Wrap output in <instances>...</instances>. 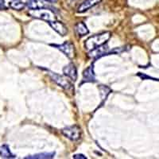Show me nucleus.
Here are the masks:
<instances>
[{
  "label": "nucleus",
  "instance_id": "obj_13",
  "mask_svg": "<svg viewBox=\"0 0 159 159\" xmlns=\"http://www.w3.org/2000/svg\"><path fill=\"white\" fill-rule=\"evenodd\" d=\"M0 156L2 158H15V156L10 150L7 145H2L0 147Z\"/></svg>",
  "mask_w": 159,
  "mask_h": 159
},
{
  "label": "nucleus",
  "instance_id": "obj_5",
  "mask_svg": "<svg viewBox=\"0 0 159 159\" xmlns=\"http://www.w3.org/2000/svg\"><path fill=\"white\" fill-rule=\"evenodd\" d=\"M52 46L55 47L56 49H59L61 52H62L65 56L67 57L73 58L76 54V50H75V47L73 44L71 43V42H66L65 43L61 44V45H51Z\"/></svg>",
  "mask_w": 159,
  "mask_h": 159
},
{
  "label": "nucleus",
  "instance_id": "obj_11",
  "mask_svg": "<svg viewBox=\"0 0 159 159\" xmlns=\"http://www.w3.org/2000/svg\"><path fill=\"white\" fill-rule=\"evenodd\" d=\"M96 76H95L94 68L93 65H91L85 69L83 72V82H95Z\"/></svg>",
  "mask_w": 159,
  "mask_h": 159
},
{
  "label": "nucleus",
  "instance_id": "obj_2",
  "mask_svg": "<svg viewBox=\"0 0 159 159\" xmlns=\"http://www.w3.org/2000/svg\"><path fill=\"white\" fill-rule=\"evenodd\" d=\"M29 15L32 18L43 20L49 22L55 20V15L50 9L48 8H40V9H30Z\"/></svg>",
  "mask_w": 159,
  "mask_h": 159
},
{
  "label": "nucleus",
  "instance_id": "obj_15",
  "mask_svg": "<svg viewBox=\"0 0 159 159\" xmlns=\"http://www.w3.org/2000/svg\"><path fill=\"white\" fill-rule=\"evenodd\" d=\"M9 6L12 9L21 11L25 7V2H24L22 0H12V2L9 3Z\"/></svg>",
  "mask_w": 159,
  "mask_h": 159
},
{
  "label": "nucleus",
  "instance_id": "obj_8",
  "mask_svg": "<svg viewBox=\"0 0 159 159\" xmlns=\"http://www.w3.org/2000/svg\"><path fill=\"white\" fill-rule=\"evenodd\" d=\"M102 2V0H85L77 8L78 13H84Z\"/></svg>",
  "mask_w": 159,
  "mask_h": 159
},
{
  "label": "nucleus",
  "instance_id": "obj_4",
  "mask_svg": "<svg viewBox=\"0 0 159 159\" xmlns=\"http://www.w3.org/2000/svg\"><path fill=\"white\" fill-rule=\"evenodd\" d=\"M61 133L65 138L72 142L78 141L81 138L82 131L81 129L77 125L69 126L61 130Z\"/></svg>",
  "mask_w": 159,
  "mask_h": 159
},
{
  "label": "nucleus",
  "instance_id": "obj_7",
  "mask_svg": "<svg viewBox=\"0 0 159 159\" xmlns=\"http://www.w3.org/2000/svg\"><path fill=\"white\" fill-rule=\"evenodd\" d=\"M64 75L69 77L72 81H76L77 79V70L75 65L72 63L69 64L66 66H65L63 69Z\"/></svg>",
  "mask_w": 159,
  "mask_h": 159
},
{
  "label": "nucleus",
  "instance_id": "obj_14",
  "mask_svg": "<svg viewBox=\"0 0 159 159\" xmlns=\"http://www.w3.org/2000/svg\"><path fill=\"white\" fill-rule=\"evenodd\" d=\"M55 152H51V153H41V154H37L32 156H28L25 157L26 159H49L54 157Z\"/></svg>",
  "mask_w": 159,
  "mask_h": 159
},
{
  "label": "nucleus",
  "instance_id": "obj_9",
  "mask_svg": "<svg viewBox=\"0 0 159 159\" xmlns=\"http://www.w3.org/2000/svg\"><path fill=\"white\" fill-rule=\"evenodd\" d=\"M49 3L50 2L45 0H29L27 6L30 9H40V8L49 9Z\"/></svg>",
  "mask_w": 159,
  "mask_h": 159
},
{
  "label": "nucleus",
  "instance_id": "obj_16",
  "mask_svg": "<svg viewBox=\"0 0 159 159\" xmlns=\"http://www.w3.org/2000/svg\"><path fill=\"white\" fill-rule=\"evenodd\" d=\"M73 158L74 159H85L87 158V157H85L84 154H75V155H73Z\"/></svg>",
  "mask_w": 159,
  "mask_h": 159
},
{
  "label": "nucleus",
  "instance_id": "obj_17",
  "mask_svg": "<svg viewBox=\"0 0 159 159\" xmlns=\"http://www.w3.org/2000/svg\"><path fill=\"white\" fill-rule=\"evenodd\" d=\"M138 76H139L140 77H142L143 80L151 79V80H158V79H155V78H152V77H150V76H145V75H142L141 73H139V74H138Z\"/></svg>",
  "mask_w": 159,
  "mask_h": 159
},
{
  "label": "nucleus",
  "instance_id": "obj_3",
  "mask_svg": "<svg viewBox=\"0 0 159 159\" xmlns=\"http://www.w3.org/2000/svg\"><path fill=\"white\" fill-rule=\"evenodd\" d=\"M48 72H49L48 74L49 75L51 79L55 83L57 84L60 87H61L62 89H65V91H68V92L74 91L73 84L70 81V79L69 77H67L66 76H61V75H59L57 73H55V72H50V71H48Z\"/></svg>",
  "mask_w": 159,
  "mask_h": 159
},
{
  "label": "nucleus",
  "instance_id": "obj_1",
  "mask_svg": "<svg viewBox=\"0 0 159 159\" xmlns=\"http://www.w3.org/2000/svg\"><path fill=\"white\" fill-rule=\"evenodd\" d=\"M111 32L107 31V32H103L101 34H99L90 37L85 42V49L89 51L93 50V49L106 44V42L111 38Z\"/></svg>",
  "mask_w": 159,
  "mask_h": 159
},
{
  "label": "nucleus",
  "instance_id": "obj_18",
  "mask_svg": "<svg viewBox=\"0 0 159 159\" xmlns=\"http://www.w3.org/2000/svg\"><path fill=\"white\" fill-rule=\"evenodd\" d=\"M4 9H6L5 2H4V0H0V11Z\"/></svg>",
  "mask_w": 159,
  "mask_h": 159
},
{
  "label": "nucleus",
  "instance_id": "obj_10",
  "mask_svg": "<svg viewBox=\"0 0 159 159\" xmlns=\"http://www.w3.org/2000/svg\"><path fill=\"white\" fill-rule=\"evenodd\" d=\"M107 48H108L107 45H105L104 44V45H101V46H99V47L96 48L93 50H91L89 52V56L92 58H99L105 56V55H107V51L108 49Z\"/></svg>",
  "mask_w": 159,
  "mask_h": 159
},
{
  "label": "nucleus",
  "instance_id": "obj_12",
  "mask_svg": "<svg viewBox=\"0 0 159 159\" xmlns=\"http://www.w3.org/2000/svg\"><path fill=\"white\" fill-rule=\"evenodd\" d=\"M75 30H76L78 36L80 37L85 36V35H87L89 33V29H88L87 25L82 22H78V23L75 25Z\"/></svg>",
  "mask_w": 159,
  "mask_h": 159
},
{
  "label": "nucleus",
  "instance_id": "obj_6",
  "mask_svg": "<svg viewBox=\"0 0 159 159\" xmlns=\"http://www.w3.org/2000/svg\"><path fill=\"white\" fill-rule=\"evenodd\" d=\"M48 23H49V25L52 27V29L53 30L56 31V32L57 33V34H59L60 35L65 36V35L67 34V27H66L65 24H63L62 22H59V21H57V20H54V21L49 22H48Z\"/></svg>",
  "mask_w": 159,
  "mask_h": 159
}]
</instances>
